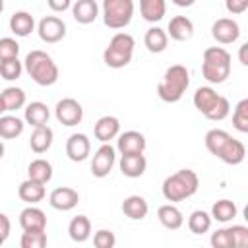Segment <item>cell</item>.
Instances as JSON below:
<instances>
[{
	"label": "cell",
	"mask_w": 248,
	"mask_h": 248,
	"mask_svg": "<svg viewBox=\"0 0 248 248\" xmlns=\"http://www.w3.org/2000/svg\"><path fill=\"white\" fill-rule=\"evenodd\" d=\"M205 147L211 155L227 165H240L246 157V147L240 140H234L229 132L213 128L205 134Z\"/></svg>",
	"instance_id": "6da1fadb"
},
{
	"label": "cell",
	"mask_w": 248,
	"mask_h": 248,
	"mask_svg": "<svg viewBox=\"0 0 248 248\" xmlns=\"http://www.w3.org/2000/svg\"><path fill=\"white\" fill-rule=\"evenodd\" d=\"M200 188V178L192 169H180L163 180L161 192L167 202H184Z\"/></svg>",
	"instance_id": "7a4b0ae2"
},
{
	"label": "cell",
	"mask_w": 248,
	"mask_h": 248,
	"mask_svg": "<svg viewBox=\"0 0 248 248\" xmlns=\"http://www.w3.org/2000/svg\"><path fill=\"white\" fill-rule=\"evenodd\" d=\"M190 85V72L182 64H172L165 70L159 85H157V95L165 103H178L182 95L186 93Z\"/></svg>",
	"instance_id": "3957f363"
},
{
	"label": "cell",
	"mask_w": 248,
	"mask_h": 248,
	"mask_svg": "<svg viewBox=\"0 0 248 248\" xmlns=\"http://www.w3.org/2000/svg\"><path fill=\"white\" fill-rule=\"evenodd\" d=\"M23 70L37 85H52L58 81V66L45 50H31L23 60Z\"/></svg>",
	"instance_id": "277c9868"
},
{
	"label": "cell",
	"mask_w": 248,
	"mask_h": 248,
	"mask_svg": "<svg viewBox=\"0 0 248 248\" xmlns=\"http://www.w3.org/2000/svg\"><path fill=\"white\" fill-rule=\"evenodd\" d=\"M202 76L209 83H223L231 76V54L223 46H209L203 50Z\"/></svg>",
	"instance_id": "5b68a950"
},
{
	"label": "cell",
	"mask_w": 248,
	"mask_h": 248,
	"mask_svg": "<svg viewBox=\"0 0 248 248\" xmlns=\"http://www.w3.org/2000/svg\"><path fill=\"white\" fill-rule=\"evenodd\" d=\"M134 46H136V41L130 33L120 31V33L112 35V39L108 41V46L103 52V62L108 68H114V70L124 68L132 62Z\"/></svg>",
	"instance_id": "8992f818"
},
{
	"label": "cell",
	"mask_w": 248,
	"mask_h": 248,
	"mask_svg": "<svg viewBox=\"0 0 248 248\" xmlns=\"http://www.w3.org/2000/svg\"><path fill=\"white\" fill-rule=\"evenodd\" d=\"M134 16L132 0H105L103 2V21L110 29H124Z\"/></svg>",
	"instance_id": "52a82bcc"
},
{
	"label": "cell",
	"mask_w": 248,
	"mask_h": 248,
	"mask_svg": "<svg viewBox=\"0 0 248 248\" xmlns=\"http://www.w3.org/2000/svg\"><path fill=\"white\" fill-rule=\"evenodd\" d=\"M54 116L64 126H78L81 122V118H83V108H81V105L76 99L66 97V99H60L56 103Z\"/></svg>",
	"instance_id": "ba28073f"
},
{
	"label": "cell",
	"mask_w": 248,
	"mask_h": 248,
	"mask_svg": "<svg viewBox=\"0 0 248 248\" xmlns=\"http://www.w3.org/2000/svg\"><path fill=\"white\" fill-rule=\"evenodd\" d=\"M114 163H116V149L110 143H103L95 151V155L91 159V172H93V176H97V178L108 176V172L112 170Z\"/></svg>",
	"instance_id": "9c48e42d"
},
{
	"label": "cell",
	"mask_w": 248,
	"mask_h": 248,
	"mask_svg": "<svg viewBox=\"0 0 248 248\" xmlns=\"http://www.w3.org/2000/svg\"><path fill=\"white\" fill-rule=\"evenodd\" d=\"M37 33L45 43H58L66 37V23L58 16H45L39 21Z\"/></svg>",
	"instance_id": "30bf717a"
},
{
	"label": "cell",
	"mask_w": 248,
	"mask_h": 248,
	"mask_svg": "<svg viewBox=\"0 0 248 248\" xmlns=\"http://www.w3.org/2000/svg\"><path fill=\"white\" fill-rule=\"evenodd\" d=\"M211 37L219 45H232L240 37V27L232 17H219L211 25Z\"/></svg>",
	"instance_id": "8fae6325"
},
{
	"label": "cell",
	"mask_w": 248,
	"mask_h": 248,
	"mask_svg": "<svg viewBox=\"0 0 248 248\" xmlns=\"http://www.w3.org/2000/svg\"><path fill=\"white\" fill-rule=\"evenodd\" d=\"M147 147L145 136L136 132V130H128L118 134L116 140V149L120 151V155H134V153H143Z\"/></svg>",
	"instance_id": "7c38bea8"
},
{
	"label": "cell",
	"mask_w": 248,
	"mask_h": 248,
	"mask_svg": "<svg viewBox=\"0 0 248 248\" xmlns=\"http://www.w3.org/2000/svg\"><path fill=\"white\" fill-rule=\"evenodd\" d=\"M19 225L23 232H43L46 231V215L43 209L29 205L19 213Z\"/></svg>",
	"instance_id": "4fadbf2b"
},
{
	"label": "cell",
	"mask_w": 248,
	"mask_h": 248,
	"mask_svg": "<svg viewBox=\"0 0 248 248\" xmlns=\"http://www.w3.org/2000/svg\"><path fill=\"white\" fill-rule=\"evenodd\" d=\"M91 153V141L85 134H72L66 140V155L74 163H81Z\"/></svg>",
	"instance_id": "5bb4252c"
},
{
	"label": "cell",
	"mask_w": 248,
	"mask_h": 248,
	"mask_svg": "<svg viewBox=\"0 0 248 248\" xmlns=\"http://www.w3.org/2000/svg\"><path fill=\"white\" fill-rule=\"evenodd\" d=\"M79 202V194L70 188V186H60V188H54L48 196V203L50 207L58 209V211H70L78 205Z\"/></svg>",
	"instance_id": "9a60e30c"
},
{
	"label": "cell",
	"mask_w": 248,
	"mask_h": 248,
	"mask_svg": "<svg viewBox=\"0 0 248 248\" xmlns=\"http://www.w3.org/2000/svg\"><path fill=\"white\" fill-rule=\"evenodd\" d=\"M93 134L95 138L101 141V143H108L110 140L118 138L120 134V120L116 116H101L97 122H95V128H93Z\"/></svg>",
	"instance_id": "2e32d148"
},
{
	"label": "cell",
	"mask_w": 248,
	"mask_h": 248,
	"mask_svg": "<svg viewBox=\"0 0 248 248\" xmlns=\"http://www.w3.org/2000/svg\"><path fill=\"white\" fill-rule=\"evenodd\" d=\"M194 35V23L188 16H174L169 21V29H167V37L174 39V41H188Z\"/></svg>",
	"instance_id": "e0dca14e"
},
{
	"label": "cell",
	"mask_w": 248,
	"mask_h": 248,
	"mask_svg": "<svg viewBox=\"0 0 248 248\" xmlns=\"http://www.w3.org/2000/svg\"><path fill=\"white\" fill-rule=\"evenodd\" d=\"M219 99H221V95L213 89V87H198L196 89V93H194V107L207 118L209 116V112L215 108V105L219 103Z\"/></svg>",
	"instance_id": "ac0fdd59"
},
{
	"label": "cell",
	"mask_w": 248,
	"mask_h": 248,
	"mask_svg": "<svg viewBox=\"0 0 248 248\" xmlns=\"http://www.w3.org/2000/svg\"><path fill=\"white\" fill-rule=\"evenodd\" d=\"M147 169V159L143 153H134V155H122L120 157V172L128 178H140Z\"/></svg>",
	"instance_id": "d6986e66"
},
{
	"label": "cell",
	"mask_w": 248,
	"mask_h": 248,
	"mask_svg": "<svg viewBox=\"0 0 248 248\" xmlns=\"http://www.w3.org/2000/svg\"><path fill=\"white\" fill-rule=\"evenodd\" d=\"M72 16L78 23H93L99 16V4L95 0H78L72 4Z\"/></svg>",
	"instance_id": "ffe728a7"
},
{
	"label": "cell",
	"mask_w": 248,
	"mask_h": 248,
	"mask_svg": "<svg viewBox=\"0 0 248 248\" xmlns=\"http://www.w3.org/2000/svg\"><path fill=\"white\" fill-rule=\"evenodd\" d=\"M157 217H159V223L169 229V231H176L182 227L184 223V217H182V211L174 205V203H165L157 209Z\"/></svg>",
	"instance_id": "44dd1931"
},
{
	"label": "cell",
	"mask_w": 248,
	"mask_h": 248,
	"mask_svg": "<svg viewBox=\"0 0 248 248\" xmlns=\"http://www.w3.org/2000/svg\"><path fill=\"white\" fill-rule=\"evenodd\" d=\"M25 122L31 124L33 128H39V126H46L48 118H50V110L45 103L41 101H33L25 107V114H23Z\"/></svg>",
	"instance_id": "7402d4cb"
},
{
	"label": "cell",
	"mask_w": 248,
	"mask_h": 248,
	"mask_svg": "<svg viewBox=\"0 0 248 248\" xmlns=\"http://www.w3.org/2000/svg\"><path fill=\"white\" fill-rule=\"evenodd\" d=\"M147 211H149V205H147L145 198H141V196H128V198L122 202V213H124L128 219H132V221H141V219H145Z\"/></svg>",
	"instance_id": "603a6c76"
},
{
	"label": "cell",
	"mask_w": 248,
	"mask_h": 248,
	"mask_svg": "<svg viewBox=\"0 0 248 248\" xmlns=\"http://www.w3.org/2000/svg\"><path fill=\"white\" fill-rule=\"evenodd\" d=\"M52 138H54V134H52V130L48 126H39V128L33 130V134L29 138V145H31V149L37 155H41V153H45V151L50 149Z\"/></svg>",
	"instance_id": "cb8c5ba5"
},
{
	"label": "cell",
	"mask_w": 248,
	"mask_h": 248,
	"mask_svg": "<svg viewBox=\"0 0 248 248\" xmlns=\"http://www.w3.org/2000/svg\"><path fill=\"white\" fill-rule=\"evenodd\" d=\"M27 178L39 184H46L52 178V165L46 159H35L27 167Z\"/></svg>",
	"instance_id": "d4e9b609"
},
{
	"label": "cell",
	"mask_w": 248,
	"mask_h": 248,
	"mask_svg": "<svg viewBox=\"0 0 248 248\" xmlns=\"http://www.w3.org/2000/svg\"><path fill=\"white\" fill-rule=\"evenodd\" d=\"M45 184H39V182H33V180H23L17 188V196L21 202H27V203H39L43 198H45Z\"/></svg>",
	"instance_id": "484cf974"
},
{
	"label": "cell",
	"mask_w": 248,
	"mask_h": 248,
	"mask_svg": "<svg viewBox=\"0 0 248 248\" xmlns=\"http://www.w3.org/2000/svg\"><path fill=\"white\" fill-rule=\"evenodd\" d=\"M165 12H167V2L165 0H141L140 2V14L149 23L161 21Z\"/></svg>",
	"instance_id": "4316f807"
},
{
	"label": "cell",
	"mask_w": 248,
	"mask_h": 248,
	"mask_svg": "<svg viewBox=\"0 0 248 248\" xmlns=\"http://www.w3.org/2000/svg\"><path fill=\"white\" fill-rule=\"evenodd\" d=\"M10 29L14 35L17 37H27L33 29H35V19L29 12H16L12 17H10Z\"/></svg>",
	"instance_id": "83f0119b"
},
{
	"label": "cell",
	"mask_w": 248,
	"mask_h": 248,
	"mask_svg": "<svg viewBox=\"0 0 248 248\" xmlns=\"http://www.w3.org/2000/svg\"><path fill=\"white\" fill-rule=\"evenodd\" d=\"M143 45L147 46L149 52H163L169 45V37H167V31L161 29V27H149L145 31V37H143Z\"/></svg>",
	"instance_id": "f1b7e54d"
},
{
	"label": "cell",
	"mask_w": 248,
	"mask_h": 248,
	"mask_svg": "<svg viewBox=\"0 0 248 248\" xmlns=\"http://www.w3.org/2000/svg\"><path fill=\"white\" fill-rule=\"evenodd\" d=\"M68 234L74 242H85L91 236V221L85 215H76L68 225Z\"/></svg>",
	"instance_id": "f546056e"
},
{
	"label": "cell",
	"mask_w": 248,
	"mask_h": 248,
	"mask_svg": "<svg viewBox=\"0 0 248 248\" xmlns=\"http://www.w3.org/2000/svg\"><path fill=\"white\" fill-rule=\"evenodd\" d=\"M23 128H25V124L17 116H14V114H2L0 116V138L14 140V138L23 134Z\"/></svg>",
	"instance_id": "4dcf8cb0"
},
{
	"label": "cell",
	"mask_w": 248,
	"mask_h": 248,
	"mask_svg": "<svg viewBox=\"0 0 248 248\" xmlns=\"http://www.w3.org/2000/svg\"><path fill=\"white\" fill-rule=\"evenodd\" d=\"M209 215H211V219H215L219 223H229L236 217V205L231 200H219L213 203Z\"/></svg>",
	"instance_id": "1f68e13d"
},
{
	"label": "cell",
	"mask_w": 248,
	"mask_h": 248,
	"mask_svg": "<svg viewBox=\"0 0 248 248\" xmlns=\"http://www.w3.org/2000/svg\"><path fill=\"white\" fill-rule=\"evenodd\" d=\"M211 215L207 211H202V209H196L192 211V215L188 217V229L194 232V234H203L211 229Z\"/></svg>",
	"instance_id": "d6a6232c"
},
{
	"label": "cell",
	"mask_w": 248,
	"mask_h": 248,
	"mask_svg": "<svg viewBox=\"0 0 248 248\" xmlns=\"http://www.w3.org/2000/svg\"><path fill=\"white\" fill-rule=\"evenodd\" d=\"M0 95H2L6 110H17L25 105V91L21 87H6Z\"/></svg>",
	"instance_id": "836d02e7"
},
{
	"label": "cell",
	"mask_w": 248,
	"mask_h": 248,
	"mask_svg": "<svg viewBox=\"0 0 248 248\" xmlns=\"http://www.w3.org/2000/svg\"><path fill=\"white\" fill-rule=\"evenodd\" d=\"M232 126L238 132L248 134V99H242L236 103V107L232 110Z\"/></svg>",
	"instance_id": "e575fe53"
},
{
	"label": "cell",
	"mask_w": 248,
	"mask_h": 248,
	"mask_svg": "<svg viewBox=\"0 0 248 248\" xmlns=\"http://www.w3.org/2000/svg\"><path fill=\"white\" fill-rule=\"evenodd\" d=\"M23 72V64L17 60V58H12V60H4L0 62V76L8 81H14L21 76Z\"/></svg>",
	"instance_id": "d590c367"
},
{
	"label": "cell",
	"mask_w": 248,
	"mask_h": 248,
	"mask_svg": "<svg viewBox=\"0 0 248 248\" xmlns=\"http://www.w3.org/2000/svg\"><path fill=\"white\" fill-rule=\"evenodd\" d=\"M17 54H19V45H17V41L12 39V37H2V39H0V62L17 58Z\"/></svg>",
	"instance_id": "8d00e7d4"
},
{
	"label": "cell",
	"mask_w": 248,
	"mask_h": 248,
	"mask_svg": "<svg viewBox=\"0 0 248 248\" xmlns=\"http://www.w3.org/2000/svg\"><path fill=\"white\" fill-rule=\"evenodd\" d=\"M19 244L21 248H46V232H23Z\"/></svg>",
	"instance_id": "74e56055"
},
{
	"label": "cell",
	"mask_w": 248,
	"mask_h": 248,
	"mask_svg": "<svg viewBox=\"0 0 248 248\" xmlns=\"http://www.w3.org/2000/svg\"><path fill=\"white\" fill-rule=\"evenodd\" d=\"M93 244H95V248H114L116 236L110 229H99L93 234Z\"/></svg>",
	"instance_id": "f35d334b"
},
{
	"label": "cell",
	"mask_w": 248,
	"mask_h": 248,
	"mask_svg": "<svg viewBox=\"0 0 248 248\" xmlns=\"http://www.w3.org/2000/svg\"><path fill=\"white\" fill-rule=\"evenodd\" d=\"M209 242H211L213 248H234L229 229H217L215 232H211Z\"/></svg>",
	"instance_id": "ab89813d"
},
{
	"label": "cell",
	"mask_w": 248,
	"mask_h": 248,
	"mask_svg": "<svg viewBox=\"0 0 248 248\" xmlns=\"http://www.w3.org/2000/svg\"><path fill=\"white\" fill-rule=\"evenodd\" d=\"M229 231L234 248H248V229L244 225H232L229 227Z\"/></svg>",
	"instance_id": "60d3db41"
},
{
	"label": "cell",
	"mask_w": 248,
	"mask_h": 248,
	"mask_svg": "<svg viewBox=\"0 0 248 248\" xmlns=\"http://www.w3.org/2000/svg\"><path fill=\"white\" fill-rule=\"evenodd\" d=\"M229 112H231V103H229V99H227V97H223V95H221L219 103H217V105H215V108L209 112L207 120H213V122L225 120V118L229 116Z\"/></svg>",
	"instance_id": "b9f144b4"
},
{
	"label": "cell",
	"mask_w": 248,
	"mask_h": 248,
	"mask_svg": "<svg viewBox=\"0 0 248 248\" xmlns=\"http://www.w3.org/2000/svg\"><path fill=\"white\" fill-rule=\"evenodd\" d=\"M225 8L231 14H242L244 10H248V0H227Z\"/></svg>",
	"instance_id": "7bdbcfd3"
},
{
	"label": "cell",
	"mask_w": 248,
	"mask_h": 248,
	"mask_svg": "<svg viewBox=\"0 0 248 248\" xmlns=\"http://www.w3.org/2000/svg\"><path fill=\"white\" fill-rule=\"evenodd\" d=\"M10 229H12V223L8 219V215L0 213V246L6 242V238L10 236Z\"/></svg>",
	"instance_id": "ee69618b"
},
{
	"label": "cell",
	"mask_w": 248,
	"mask_h": 248,
	"mask_svg": "<svg viewBox=\"0 0 248 248\" xmlns=\"http://www.w3.org/2000/svg\"><path fill=\"white\" fill-rule=\"evenodd\" d=\"M46 6H48L52 12H64V10L72 8V2H70V0H48Z\"/></svg>",
	"instance_id": "f6af8a7d"
},
{
	"label": "cell",
	"mask_w": 248,
	"mask_h": 248,
	"mask_svg": "<svg viewBox=\"0 0 248 248\" xmlns=\"http://www.w3.org/2000/svg\"><path fill=\"white\" fill-rule=\"evenodd\" d=\"M246 50H248V45L244 43V45L240 46V50H238V58H240V64H242V66H248V56H246Z\"/></svg>",
	"instance_id": "bcb514c9"
},
{
	"label": "cell",
	"mask_w": 248,
	"mask_h": 248,
	"mask_svg": "<svg viewBox=\"0 0 248 248\" xmlns=\"http://www.w3.org/2000/svg\"><path fill=\"white\" fill-rule=\"evenodd\" d=\"M174 4H176V6H192L194 2H192V0H186V2H184V0H174Z\"/></svg>",
	"instance_id": "7dc6e473"
},
{
	"label": "cell",
	"mask_w": 248,
	"mask_h": 248,
	"mask_svg": "<svg viewBox=\"0 0 248 248\" xmlns=\"http://www.w3.org/2000/svg\"><path fill=\"white\" fill-rule=\"evenodd\" d=\"M6 112V107H4V101H2V95H0V116Z\"/></svg>",
	"instance_id": "c3c4849f"
},
{
	"label": "cell",
	"mask_w": 248,
	"mask_h": 248,
	"mask_svg": "<svg viewBox=\"0 0 248 248\" xmlns=\"http://www.w3.org/2000/svg\"><path fill=\"white\" fill-rule=\"evenodd\" d=\"M4 151H6V149H4V143H2V141H0V159H2V157H4Z\"/></svg>",
	"instance_id": "681fc988"
},
{
	"label": "cell",
	"mask_w": 248,
	"mask_h": 248,
	"mask_svg": "<svg viewBox=\"0 0 248 248\" xmlns=\"http://www.w3.org/2000/svg\"><path fill=\"white\" fill-rule=\"evenodd\" d=\"M2 12H4V2L0 0V14H2Z\"/></svg>",
	"instance_id": "f907efd6"
}]
</instances>
